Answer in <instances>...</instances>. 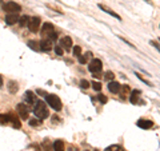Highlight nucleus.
I'll return each instance as SVG.
<instances>
[{"label": "nucleus", "instance_id": "1", "mask_svg": "<svg viewBox=\"0 0 160 151\" xmlns=\"http://www.w3.org/2000/svg\"><path fill=\"white\" fill-rule=\"evenodd\" d=\"M33 114L36 115V118H39L40 120L47 119L49 112H48L46 103L42 102V100H38V103H35V107H33Z\"/></svg>", "mask_w": 160, "mask_h": 151}, {"label": "nucleus", "instance_id": "2", "mask_svg": "<svg viewBox=\"0 0 160 151\" xmlns=\"http://www.w3.org/2000/svg\"><path fill=\"white\" fill-rule=\"evenodd\" d=\"M46 100H47V103L49 104V107H52L55 111H60L62 107H63L62 100L59 99V96H56V95H53V94H47L46 95Z\"/></svg>", "mask_w": 160, "mask_h": 151}, {"label": "nucleus", "instance_id": "3", "mask_svg": "<svg viewBox=\"0 0 160 151\" xmlns=\"http://www.w3.org/2000/svg\"><path fill=\"white\" fill-rule=\"evenodd\" d=\"M102 68H103V63L100 59H93V60H91V63L88 64V70H89V72H92V74H99L102 71Z\"/></svg>", "mask_w": 160, "mask_h": 151}, {"label": "nucleus", "instance_id": "4", "mask_svg": "<svg viewBox=\"0 0 160 151\" xmlns=\"http://www.w3.org/2000/svg\"><path fill=\"white\" fill-rule=\"evenodd\" d=\"M3 9L6 12H8V13H18V12L22 11V7H20L18 3H15V2H8V3H6L3 6Z\"/></svg>", "mask_w": 160, "mask_h": 151}, {"label": "nucleus", "instance_id": "5", "mask_svg": "<svg viewBox=\"0 0 160 151\" xmlns=\"http://www.w3.org/2000/svg\"><path fill=\"white\" fill-rule=\"evenodd\" d=\"M40 18H38V16H33V18H29V20H28V29L31 32H33V34H38V29H39V27H40Z\"/></svg>", "mask_w": 160, "mask_h": 151}, {"label": "nucleus", "instance_id": "6", "mask_svg": "<svg viewBox=\"0 0 160 151\" xmlns=\"http://www.w3.org/2000/svg\"><path fill=\"white\" fill-rule=\"evenodd\" d=\"M16 110H18V114L19 117L22 118L23 120H27L29 118V111H28V107L24 103H19L16 106Z\"/></svg>", "mask_w": 160, "mask_h": 151}, {"label": "nucleus", "instance_id": "7", "mask_svg": "<svg viewBox=\"0 0 160 151\" xmlns=\"http://www.w3.org/2000/svg\"><path fill=\"white\" fill-rule=\"evenodd\" d=\"M98 7L102 9V11H104V12H107L108 15H111V16H113L115 19H118V20H122V18H120V15H118L116 12L113 11V9H111L109 7H107V6H104V4H98Z\"/></svg>", "mask_w": 160, "mask_h": 151}, {"label": "nucleus", "instance_id": "8", "mask_svg": "<svg viewBox=\"0 0 160 151\" xmlns=\"http://www.w3.org/2000/svg\"><path fill=\"white\" fill-rule=\"evenodd\" d=\"M53 31H55V29H53V24L46 23V24L43 26V28H42V35H43V38H48Z\"/></svg>", "mask_w": 160, "mask_h": 151}, {"label": "nucleus", "instance_id": "9", "mask_svg": "<svg viewBox=\"0 0 160 151\" xmlns=\"http://www.w3.org/2000/svg\"><path fill=\"white\" fill-rule=\"evenodd\" d=\"M60 47L64 48V49H67V51H69V48L72 47V39L69 36L62 38V39H60Z\"/></svg>", "mask_w": 160, "mask_h": 151}, {"label": "nucleus", "instance_id": "10", "mask_svg": "<svg viewBox=\"0 0 160 151\" xmlns=\"http://www.w3.org/2000/svg\"><path fill=\"white\" fill-rule=\"evenodd\" d=\"M140 128H143V130H148V128H152L153 127V122L152 120H147V119H140L138 120V123H136Z\"/></svg>", "mask_w": 160, "mask_h": 151}, {"label": "nucleus", "instance_id": "11", "mask_svg": "<svg viewBox=\"0 0 160 151\" xmlns=\"http://www.w3.org/2000/svg\"><path fill=\"white\" fill-rule=\"evenodd\" d=\"M39 48L40 51H44V52H48L49 49L52 48V44H51V40H46L43 39L42 42H39Z\"/></svg>", "mask_w": 160, "mask_h": 151}, {"label": "nucleus", "instance_id": "12", "mask_svg": "<svg viewBox=\"0 0 160 151\" xmlns=\"http://www.w3.org/2000/svg\"><path fill=\"white\" fill-rule=\"evenodd\" d=\"M24 100H26L28 104H33V103H36V96H35V94L32 91H26V94H24Z\"/></svg>", "mask_w": 160, "mask_h": 151}, {"label": "nucleus", "instance_id": "13", "mask_svg": "<svg viewBox=\"0 0 160 151\" xmlns=\"http://www.w3.org/2000/svg\"><path fill=\"white\" fill-rule=\"evenodd\" d=\"M108 90L111 91L112 94H118L120 91V83L115 82V80H111V82L108 83Z\"/></svg>", "mask_w": 160, "mask_h": 151}, {"label": "nucleus", "instance_id": "14", "mask_svg": "<svg viewBox=\"0 0 160 151\" xmlns=\"http://www.w3.org/2000/svg\"><path fill=\"white\" fill-rule=\"evenodd\" d=\"M18 20H19L18 13H8L6 16V23L8 24V26H12V24H15Z\"/></svg>", "mask_w": 160, "mask_h": 151}, {"label": "nucleus", "instance_id": "15", "mask_svg": "<svg viewBox=\"0 0 160 151\" xmlns=\"http://www.w3.org/2000/svg\"><path fill=\"white\" fill-rule=\"evenodd\" d=\"M8 115H9V122L13 124L15 128H20V127H22V123H20V120L16 117H15L13 114H8Z\"/></svg>", "mask_w": 160, "mask_h": 151}, {"label": "nucleus", "instance_id": "16", "mask_svg": "<svg viewBox=\"0 0 160 151\" xmlns=\"http://www.w3.org/2000/svg\"><path fill=\"white\" fill-rule=\"evenodd\" d=\"M92 56V52H87V54H83L79 56V62L80 64H87L88 63V59Z\"/></svg>", "mask_w": 160, "mask_h": 151}, {"label": "nucleus", "instance_id": "17", "mask_svg": "<svg viewBox=\"0 0 160 151\" xmlns=\"http://www.w3.org/2000/svg\"><path fill=\"white\" fill-rule=\"evenodd\" d=\"M53 150L55 151H66L64 150V143H63V140H55V143H53Z\"/></svg>", "mask_w": 160, "mask_h": 151}, {"label": "nucleus", "instance_id": "18", "mask_svg": "<svg viewBox=\"0 0 160 151\" xmlns=\"http://www.w3.org/2000/svg\"><path fill=\"white\" fill-rule=\"evenodd\" d=\"M139 95H140V91L139 90H135V91L131 92V98H129V102L131 103H138V100H139Z\"/></svg>", "mask_w": 160, "mask_h": 151}, {"label": "nucleus", "instance_id": "19", "mask_svg": "<svg viewBox=\"0 0 160 151\" xmlns=\"http://www.w3.org/2000/svg\"><path fill=\"white\" fill-rule=\"evenodd\" d=\"M8 90H9V92H11V94H16L18 90H19L18 83H15L13 80H11V82L8 83Z\"/></svg>", "mask_w": 160, "mask_h": 151}, {"label": "nucleus", "instance_id": "20", "mask_svg": "<svg viewBox=\"0 0 160 151\" xmlns=\"http://www.w3.org/2000/svg\"><path fill=\"white\" fill-rule=\"evenodd\" d=\"M28 20H29V18L27 16V15H24V16H22V18H19V26L20 27H26L27 24H28Z\"/></svg>", "mask_w": 160, "mask_h": 151}, {"label": "nucleus", "instance_id": "21", "mask_svg": "<svg viewBox=\"0 0 160 151\" xmlns=\"http://www.w3.org/2000/svg\"><path fill=\"white\" fill-rule=\"evenodd\" d=\"M28 44V47L29 48H32V49H35V51H39V44H38V42H35V40H29V42L27 43Z\"/></svg>", "mask_w": 160, "mask_h": 151}, {"label": "nucleus", "instance_id": "22", "mask_svg": "<svg viewBox=\"0 0 160 151\" xmlns=\"http://www.w3.org/2000/svg\"><path fill=\"white\" fill-rule=\"evenodd\" d=\"M9 122V115L8 114H0V123H8Z\"/></svg>", "mask_w": 160, "mask_h": 151}, {"label": "nucleus", "instance_id": "23", "mask_svg": "<svg viewBox=\"0 0 160 151\" xmlns=\"http://www.w3.org/2000/svg\"><path fill=\"white\" fill-rule=\"evenodd\" d=\"M89 86H91V84H89V82H88V80H86V79L80 80V87H82L83 90H87V88L89 87Z\"/></svg>", "mask_w": 160, "mask_h": 151}, {"label": "nucleus", "instance_id": "24", "mask_svg": "<svg viewBox=\"0 0 160 151\" xmlns=\"http://www.w3.org/2000/svg\"><path fill=\"white\" fill-rule=\"evenodd\" d=\"M28 123H29V126L35 127V126H39L40 123H42V120H40V119H29V120H28Z\"/></svg>", "mask_w": 160, "mask_h": 151}, {"label": "nucleus", "instance_id": "25", "mask_svg": "<svg viewBox=\"0 0 160 151\" xmlns=\"http://www.w3.org/2000/svg\"><path fill=\"white\" fill-rule=\"evenodd\" d=\"M98 100H99L100 103H103V104H104V103H107V100H108V99H107V96H106V95H103V94H99V95H98Z\"/></svg>", "mask_w": 160, "mask_h": 151}, {"label": "nucleus", "instance_id": "26", "mask_svg": "<svg viewBox=\"0 0 160 151\" xmlns=\"http://www.w3.org/2000/svg\"><path fill=\"white\" fill-rule=\"evenodd\" d=\"M73 55L75 56H80V55H82V48H80V46L73 47Z\"/></svg>", "mask_w": 160, "mask_h": 151}, {"label": "nucleus", "instance_id": "27", "mask_svg": "<svg viewBox=\"0 0 160 151\" xmlns=\"http://www.w3.org/2000/svg\"><path fill=\"white\" fill-rule=\"evenodd\" d=\"M91 86L95 91H100V90H102V83H99V82H93Z\"/></svg>", "mask_w": 160, "mask_h": 151}, {"label": "nucleus", "instance_id": "28", "mask_svg": "<svg viewBox=\"0 0 160 151\" xmlns=\"http://www.w3.org/2000/svg\"><path fill=\"white\" fill-rule=\"evenodd\" d=\"M104 78H106L107 80H109V82H111V80H113V78H115V74H113V72H111V71H107V72H106V76H104Z\"/></svg>", "mask_w": 160, "mask_h": 151}, {"label": "nucleus", "instance_id": "29", "mask_svg": "<svg viewBox=\"0 0 160 151\" xmlns=\"http://www.w3.org/2000/svg\"><path fill=\"white\" fill-rule=\"evenodd\" d=\"M107 151H123V148L120 146H111V147L107 148Z\"/></svg>", "mask_w": 160, "mask_h": 151}, {"label": "nucleus", "instance_id": "30", "mask_svg": "<svg viewBox=\"0 0 160 151\" xmlns=\"http://www.w3.org/2000/svg\"><path fill=\"white\" fill-rule=\"evenodd\" d=\"M55 52H56L58 56H62V55H63V48L60 46H56V47H55Z\"/></svg>", "mask_w": 160, "mask_h": 151}, {"label": "nucleus", "instance_id": "31", "mask_svg": "<svg viewBox=\"0 0 160 151\" xmlns=\"http://www.w3.org/2000/svg\"><path fill=\"white\" fill-rule=\"evenodd\" d=\"M129 91V88L127 87V86H124V91H123V94H122V98L124 99V98H126V94Z\"/></svg>", "mask_w": 160, "mask_h": 151}, {"label": "nucleus", "instance_id": "32", "mask_svg": "<svg viewBox=\"0 0 160 151\" xmlns=\"http://www.w3.org/2000/svg\"><path fill=\"white\" fill-rule=\"evenodd\" d=\"M2 87H3V76L0 75V88H2Z\"/></svg>", "mask_w": 160, "mask_h": 151}, {"label": "nucleus", "instance_id": "33", "mask_svg": "<svg viewBox=\"0 0 160 151\" xmlns=\"http://www.w3.org/2000/svg\"><path fill=\"white\" fill-rule=\"evenodd\" d=\"M152 43V46H155L156 48H159V44H158V42H151Z\"/></svg>", "mask_w": 160, "mask_h": 151}, {"label": "nucleus", "instance_id": "34", "mask_svg": "<svg viewBox=\"0 0 160 151\" xmlns=\"http://www.w3.org/2000/svg\"><path fill=\"white\" fill-rule=\"evenodd\" d=\"M95 151H98V150H95Z\"/></svg>", "mask_w": 160, "mask_h": 151}, {"label": "nucleus", "instance_id": "35", "mask_svg": "<svg viewBox=\"0 0 160 151\" xmlns=\"http://www.w3.org/2000/svg\"><path fill=\"white\" fill-rule=\"evenodd\" d=\"M0 2H2V0H0Z\"/></svg>", "mask_w": 160, "mask_h": 151}]
</instances>
